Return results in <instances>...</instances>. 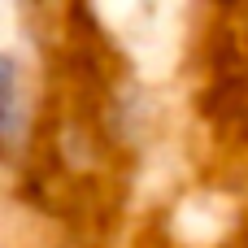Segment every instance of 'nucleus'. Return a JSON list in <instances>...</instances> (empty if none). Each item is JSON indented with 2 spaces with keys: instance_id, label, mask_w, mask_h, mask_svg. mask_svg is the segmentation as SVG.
<instances>
[{
  "instance_id": "f257e3e1",
  "label": "nucleus",
  "mask_w": 248,
  "mask_h": 248,
  "mask_svg": "<svg viewBox=\"0 0 248 248\" xmlns=\"http://www.w3.org/2000/svg\"><path fill=\"white\" fill-rule=\"evenodd\" d=\"M13 105H17V74H13V61L0 57V135L13 126Z\"/></svg>"
}]
</instances>
